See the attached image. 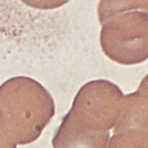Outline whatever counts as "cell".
<instances>
[{
  "label": "cell",
  "mask_w": 148,
  "mask_h": 148,
  "mask_svg": "<svg viewBox=\"0 0 148 148\" xmlns=\"http://www.w3.org/2000/svg\"><path fill=\"white\" fill-rule=\"evenodd\" d=\"M122 5L120 7H104L98 17L102 27L100 43L104 53L120 64H138L148 58V12L141 5Z\"/></svg>",
  "instance_id": "1"
}]
</instances>
